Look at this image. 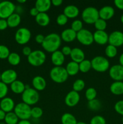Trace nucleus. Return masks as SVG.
Segmentation results:
<instances>
[{
    "label": "nucleus",
    "instance_id": "nucleus-61",
    "mask_svg": "<svg viewBox=\"0 0 123 124\" xmlns=\"http://www.w3.org/2000/svg\"><path fill=\"white\" fill-rule=\"evenodd\" d=\"M121 121H122V122H123V117H122V119H121Z\"/></svg>",
    "mask_w": 123,
    "mask_h": 124
},
{
    "label": "nucleus",
    "instance_id": "nucleus-39",
    "mask_svg": "<svg viewBox=\"0 0 123 124\" xmlns=\"http://www.w3.org/2000/svg\"><path fill=\"white\" fill-rule=\"evenodd\" d=\"M10 53V52L8 47L2 44L0 45V59H7Z\"/></svg>",
    "mask_w": 123,
    "mask_h": 124
},
{
    "label": "nucleus",
    "instance_id": "nucleus-32",
    "mask_svg": "<svg viewBox=\"0 0 123 124\" xmlns=\"http://www.w3.org/2000/svg\"><path fill=\"white\" fill-rule=\"evenodd\" d=\"M79 70L83 73H88L92 69L91 61L89 59H84L79 63Z\"/></svg>",
    "mask_w": 123,
    "mask_h": 124
},
{
    "label": "nucleus",
    "instance_id": "nucleus-51",
    "mask_svg": "<svg viewBox=\"0 0 123 124\" xmlns=\"http://www.w3.org/2000/svg\"><path fill=\"white\" fill-rule=\"evenodd\" d=\"M23 12H24V8H23V7H22L20 5H19V6H16L15 12H14V13L20 15V14H22Z\"/></svg>",
    "mask_w": 123,
    "mask_h": 124
},
{
    "label": "nucleus",
    "instance_id": "nucleus-5",
    "mask_svg": "<svg viewBox=\"0 0 123 124\" xmlns=\"http://www.w3.org/2000/svg\"><path fill=\"white\" fill-rule=\"evenodd\" d=\"M82 18L86 24H94L100 18L98 10L94 7H86L82 12Z\"/></svg>",
    "mask_w": 123,
    "mask_h": 124
},
{
    "label": "nucleus",
    "instance_id": "nucleus-59",
    "mask_svg": "<svg viewBox=\"0 0 123 124\" xmlns=\"http://www.w3.org/2000/svg\"><path fill=\"white\" fill-rule=\"evenodd\" d=\"M0 124H6V123H5L4 122H2V121H1V122H0Z\"/></svg>",
    "mask_w": 123,
    "mask_h": 124
},
{
    "label": "nucleus",
    "instance_id": "nucleus-3",
    "mask_svg": "<svg viewBox=\"0 0 123 124\" xmlns=\"http://www.w3.org/2000/svg\"><path fill=\"white\" fill-rule=\"evenodd\" d=\"M68 74L65 67L62 66L54 67L49 71V77L53 82L57 84H62L68 78Z\"/></svg>",
    "mask_w": 123,
    "mask_h": 124
},
{
    "label": "nucleus",
    "instance_id": "nucleus-38",
    "mask_svg": "<svg viewBox=\"0 0 123 124\" xmlns=\"http://www.w3.org/2000/svg\"><path fill=\"white\" fill-rule=\"evenodd\" d=\"M94 27L96 30L98 31H105L107 28V22L103 19L99 18L95 23H94Z\"/></svg>",
    "mask_w": 123,
    "mask_h": 124
},
{
    "label": "nucleus",
    "instance_id": "nucleus-23",
    "mask_svg": "<svg viewBox=\"0 0 123 124\" xmlns=\"http://www.w3.org/2000/svg\"><path fill=\"white\" fill-rule=\"evenodd\" d=\"M62 40L66 42H71L76 39L77 33L71 29H66L60 35Z\"/></svg>",
    "mask_w": 123,
    "mask_h": 124
},
{
    "label": "nucleus",
    "instance_id": "nucleus-17",
    "mask_svg": "<svg viewBox=\"0 0 123 124\" xmlns=\"http://www.w3.org/2000/svg\"><path fill=\"white\" fill-rule=\"evenodd\" d=\"M100 18L104 21L110 19L115 15V9L113 7L110 6H106L98 10Z\"/></svg>",
    "mask_w": 123,
    "mask_h": 124
},
{
    "label": "nucleus",
    "instance_id": "nucleus-8",
    "mask_svg": "<svg viewBox=\"0 0 123 124\" xmlns=\"http://www.w3.org/2000/svg\"><path fill=\"white\" fill-rule=\"evenodd\" d=\"M31 38V31L26 27H21L18 29L14 35L16 42L19 45H25L27 44L30 41Z\"/></svg>",
    "mask_w": 123,
    "mask_h": 124
},
{
    "label": "nucleus",
    "instance_id": "nucleus-53",
    "mask_svg": "<svg viewBox=\"0 0 123 124\" xmlns=\"http://www.w3.org/2000/svg\"><path fill=\"white\" fill-rule=\"evenodd\" d=\"M6 115V113H5L3 110L0 109V122L2 121H4Z\"/></svg>",
    "mask_w": 123,
    "mask_h": 124
},
{
    "label": "nucleus",
    "instance_id": "nucleus-9",
    "mask_svg": "<svg viewBox=\"0 0 123 124\" xmlns=\"http://www.w3.org/2000/svg\"><path fill=\"white\" fill-rule=\"evenodd\" d=\"M16 5L10 1L0 2V18L7 19L15 12Z\"/></svg>",
    "mask_w": 123,
    "mask_h": 124
},
{
    "label": "nucleus",
    "instance_id": "nucleus-11",
    "mask_svg": "<svg viewBox=\"0 0 123 124\" xmlns=\"http://www.w3.org/2000/svg\"><path fill=\"white\" fill-rule=\"evenodd\" d=\"M110 77L114 81H123V67L119 64H115L110 67L109 71Z\"/></svg>",
    "mask_w": 123,
    "mask_h": 124
},
{
    "label": "nucleus",
    "instance_id": "nucleus-13",
    "mask_svg": "<svg viewBox=\"0 0 123 124\" xmlns=\"http://www.w3.org/2000/svg\"><path fill=\"white\" fill-rule=\"evenodd\" d=\"M80 100L79 93L75 91H70L68 93L65 98V103L69 107H74L76 106Z\"/></svg>",
    "mask_w": 123,
    "mask_h": 124
},
{
    "label": "nucleus",
    "instance_id": "nucleus-26",
    "mask_svg": "<svg viewBox=\"0 0 123 124\" xmlns=\"http://www.w3.org/2000/svg\"><path fill=\"white\" fill-rule=\"evenodd\" d=\"M110 91L114 95L123 94V81H114L110 86Z\"/></svg>",
    "mask_w": 123,
    "mask_h": 124
},
{
    "label": "nucleus",
    "instance_id": "nucleus-46",
    "mask_svg": "<svg viewBox=\"0 0 123 124\" xmlns=\"http://www.w3.org/2000/svg\"><path fill=\"white\" fill-rule=\"evenodd\" d=\"M8 27L7 19L0 18V30H4Z\"/></svg>",
    "mask_w": 123,
    "mask_h": 124
},
{
    "label": "nucleus",
    "instance_id": "nucleus-35",
    "mask_svg": "<svg viewBox=\"0 0 123 124\" xmlns=\"http://www.w3.org/2000/svg\"><path fill=\"white\" fill-rule=\"evenodd\" d=\"M85 82H84L83 79H78L75 80V81L74 82L73 85H72V88H73L74 91L77 92L78 93V92L83 90L85 88Z\"/></svg>",
    "mask_w": 123,
    "mask_h": 124
},
{
    "label": "nucleus",
    "instance_id": "nucleus-18",
    "mask_svg": "<svg viewBox=\"0 0 123 124\" xmlns=\"http://www.w3.org/2000/svg\"><path fill=\"white\" fill-rule=\"evenodd\" d=\"M32 85L34 89L37 92L43 91L47 87V81L43 77L41 76H36L32 80Z\"/></svg>",
    "mask_w": 123,
    "mask_h": 124
},
{
    "label": "nucleus",
    "instance_id": "nucleus-31",
    "mask_svg": "<svg viewBox=\"0 0 123 124\" xmlns=\"http://www.w3.org/2000/svg\"><path fill=\"white\" fill-rule=\"evenodd\" d=\"M6 124H18L19 122V118L13 111L6 113L4 119Z\"/></svg>",
    "mask_w": 123,
    "mask_h": 124
},
{
    "label": "nucleus",
    "instance_id": "nucleus-37",
    "mask_svg": "<svg viewBox=\"0 0 123 124\" xmlns=\"http://www.w3.org/2000/svg\"><path fill=\"white\" fill-rule=\"evenodd\" d=\"M43 110L42 108L39 107H34L31 108V117H32L33 118L36 119L41 118L43 115Z\"/></svg>",
    "mask_w": 123,
    "mask_h": 124
},
{
    "label": "nucleus",
    "instance_id": "nucleus-1",
    "mask_svg": "<svg viewBox=\"0 0 123 124\" xmlns=\"http://www.w3.org/2000/svg\"><path fill=\"white\" fill-rule=\"evenodd\" d=\"M61 44L62 39L60 35L56 33H51L45 36L42 46L46 52L52 53L59 50Z\"/></svg>",
    "mask_w": 123,
    "mask_h": 124
},
{
    "label": "nucleus",
    "instance_id": "nucleus-58",
    "mask_svg": "<svg viewBox=\"0 0 123 124\" xmlns=\"http://www.w3.org/2000/svg\"><path fill=\"white\" fill-rule=\"evenodd\" d=\"M120 20H121V22L122 24H123V14L121 16V18H120Z\"/></svg>",
    "mask_w": 123,
    "mask_h": 124
},
{
    "label": "nucleus",
    "instance_id": "nucleus-44",
    "mask_svg": "<svg viewBox=\"0 0 123 124\" xmlns=\"http://www.w3.org/2000/svg\"><path fill=\"white\" fill-rule=\"evenodd\" d=\"M114 109L117 113L123 116V100L117 101L114 105Z\"/></svg>",
    "mask_w": 123,
    "mask_h": 124
},
{
    "label": "nucleus",
    "instance_id": "nucleus-7",
    "mask_svg": "<svg viewBox=\"0 0 123 124\" xmlns=\"http://www.w3.org/2000/svg\"><path fill=\"white\" fill-rule=\"evenodd\" d=\"M31 108L30 105L22 102L15 105L13 112L16 115L19 119L28 120L31 117Z\"/></svg>",
    "mask_w": 123,
    "mask_h": 124
},
{
    "label": "nucleus",
    "instance_id": "nucleus-16",
    "mask_svg": "<svg viewBox=\"0 0 123 124\" xmlns=\"http://www.w3.org/2000/svg\"><path fill=\"white\" fill-rule=\"evenodd\" d=\"M94 42L100 46L106 44L109 41V35L105 31L96 30L93 33Z\"/></svg>",
    "mask_w": 123,
    "mask_h": 124
},
{
    "label": "nucleus",
    "instance_id": "nucleus-57",
    "mask_svg": "<svg viewBox=\"0 0 123 124\" xmlns=\"http://www.w3.org/2000/svg\"><path fill=\"white\" fill-rule=\"evenodd\" d=\"M77 124H87L86 122H82V121H80V122H77Z\"/></svg>",
    "mask_w": 123,
    "mask_h": 124
},
{
    "label": "nucleus",
    "instance_id": "nucleus-14",
    "mask_svg": "<svg viewBox=\"0 0 123 124\" xmlns=\"http://www.w3.org/2000/svg\"><path fill=\"white\" fill-rule=\"evenodd\" d=\"M17 72L13 69L6 70L1 73V81L6 85H10L14 81L17 80Z\"/></svg>",
    "mask_w": 123,
    "mask_h": 124
},
{
    "label": "nucleus",
    "instance_id": "nucleus-4",
    "mask_svg": "<svg viewBox=\"0 0 123 124\" xmlns=\"http://www.w3.org/2000/svg\"><path fill=\"white\" fill-rule=\"evenodd\" d=\"M92 69L100 73H104L110 69V62L108 59L102 56H96L91 61Z\"/></svg>",
    "mask_w": 123,
    "mask_h": 124
},
{
    "label": "nucleus",
    "instance_id": "nucleus-28",
    "mask_svg": "<svg viewBox=\"0 0 123 124\" xmlns=\"http://www.w3.org/2000/svg\"><path fill=\"white\" fill-rule=\"evenodd\" d=\"M65 69L69 76H75L80 71L79 64L75 62L71 61L68 63Z\"/></svg>",
    "mask_w": 123,
    "mask_h": 124
},
{
    "label": "nucleus",
    "instance_id": "nucleus-30",
    "mask_svg": "<svg viewBox=\"0 0 123 124\" xmlns=\"http://www.w3.org/2000/svg\"><path fill=\"white\" fill-rule=\"evenodd\" d=\"M20 56L18 53L16 52H12L10 53L7 61L10 65L13 66H16L20 62Z\"/></svg>",
    "mask_w": 123,
    "mask_h": 124
},
{
    "label": "nucleus",
    "instance_id": "nucleus-15",
    "mask_svg": "<svg viewBox=\"0 0 123 124\" xmlns=\"http://www.w3.org/2000/svg\"><path fill=\"white\" fill-rule=\"evenodd\" d=\"M15 105L14 100L10 97H6L0 101V109L6 113L13 111Z\"/></svg>",
    "mask_w": 123,
    "mask_h": 124
},
{
    "label": "nucleus",
    "instance_id": "nucleus-19",
    "mask_svg": "<svg viewBox=\"0 0 123 124\" xmlns=\"http://www.w3.org/2000/svg\"><path fill=\"white\" fill-rule=\"evenodd\" d=\"M70 57L72 59V61L75 62L79 64L84 59H85V54L81 48L78 47H75V48H72Z\"/></svg>",
    "mask_w": 123,
    "mask_h": 124
},
{
    "label": "nucleus",
    "instance_id": "nucleus-60",
    "mask_svg": "<svg viewBox=\"0 0 123 124\" xmlns=\"http://www.w3.org/2000/svg\"><path fill=\"white\" fill-rule=\"evenodd\" d=\"M0 81H1V73L0 72Z\"/></svg>",
    "mask_w": 123,
    "mask_h": 124
},
{
    "label": "nucleus",
    "instance_id": "nucleus-29",
    "mask_svg": "<svg viewBox=\"0 0 123 124\" xmlns=\"http://www.w3.org/2000/svg\"><path fill=\"white\" fill-rule=\"evenodd\" d=\"M62 124H77L76 117L69 113H65L61 117Z\"/></svg>",
    "mask_w": 123,
    "mask_h": 124
},
{
    "label": "nucleus",
    "instance_id": "nucleus-24",
    "mask_svg": "<svg viewBox=\"0 0 123 124\" xmlns=\"http://www.w3.org/2000/svg\"><path fill=\"white\" fill-rule=\"evenodd\" d=\"M10 89L13 93L22 94L25 90V85L22 81L16 80L10 84Z\"/></svg>",
    "mask_w": 123,
    "mask_h": 124
},
{
    "label": "nucleus",
    "instance_id": "nucleus-6",
    "mask_svg": "<svg viewBox=\"0 0 123 124\" xmlns=\"http://www.w3.org/2000/svg\"><path fill=\"white\" fill-rule=\"evenodd\" d=\"M47 58L46 54L42 50H36L31 52L28 56L27 60L29 64L33 67H39L45 63Z\"/></svg>",
    "mask_w": 123,
    "mask_h": 124
},
{
    "label": "nucleus",
    "instance_id": "nucleus-21",
    "mask_svg": "<svg viewBox=\"0 0 123 124\" xmlns=\"http://www.w3.org/2000/svg\"><path fill=\"white\" fill-rule=\"evenodd\" d=\"M51 1L50 0H37L35 6L39 13H47L51 7Z\"/></svg>",
    "mask_w": 123,
    "mask_h": 124
},
{
    "label": "nucleus",
    "instance_id": "nucleus-12",
    "mask_svg": "<svg viewBox=\"0 0 123 124\" xmlns=\"http://www.w3.org/2000/svg\"><path fill=\"white\" fill-rule=\"evenodd\" d=\"M108 43L117 48L123 45V32L118 30L113 31L109 35Z\"/></svg>",
    "mask_w": 123,
    "mask_h": 124
},
{
    "label": "nucleus",
    "instance_id": "nucleus-27",
    "mask_svg": "<svg viewBox=\"0 0 123 124\" xmlns=\"http://www.w3.org/2000/svg\"><path fill=\"white\" fill-rule=\"evenodd\" d=\"M7 21L8 27L10 28H15L20 24L21 22V17L19 15L14 13L7 18Z\"/></svg>",
    "mask_w": 123,
    "mask_h": 124
},
{
    "label": "nucleus",
    "instance_id": "nucleus-20",
    "mask_svg": "<svg viewBox=\"0 0 123 124\" xmlns=\"http://www.w3.org/2000/svg\"><path fill=\"white\" fill-rule=\"evenodd\" d=\"M51 60L54 67H60L65 62V56L60 50H57L51 53Z\"/></svg>",
    "mask_w": 123,
    "mask_h": 124
},
{
    "label": "nucleus",
    "instance_id": "nucleus-54",
    "mask_svg": "<svg viewBox=\"0 0 123 124\" xmlns=\"http://www.w3.org/2000/svg\"><path fill=\"white\" fill-rule=\"evenodd\" d=\"M18 124H32L28 120H20L19 121Z\"/></svg>",
    "mask_w": 123,
    "mask_h": 124
},
{
    "label": "nucleus",
    "instance_id": "nucleus-25",
    "mask_svg": "<svg viewBox=\"0 0 123 124\" xmlns=\"http://www.w3.org/2000/svg\"><path fill=\"white\" fill-rule=\"evenodd\" d=\"M35 21L40 26L46 27L50 23V18L47 13H39L35 17Z\"/></svg>",
    "mask_w": 123,
    "mask_h": 124
},
{
    "label": "nucleus",
    "instance_id": "nucleus-55",
    "mask_svg": "<svg viewBox=\"0 0 123 124\" xmlns=\"http://www.w3.org/2000/svg\"><path fill=\"white\" fill-rule=\"evenodd\" d=\"M119 65H122L123 67V53H122L120 55L119 58Z\"/></svg>",
    "mask_w": 123,
    "mask_h": 124
},
{
    "label": "nucleus",
    "instance_id": "nucleus-49",
    "mask_svg": "<svg viewBox=\"0 0 123 124\" xmlns=\"http://www.w3.org/2000/svg\"><path fill=\"white\" fill-rule=\"evenodd\" d=\"M114 4L118 9L123 10V0H115Z\"/></svg>",
    "mask_w": 123,
    "mask_h": 124
},
{
    "label": "nucleus",
    "instance_id": "nucleus-42",
    "mask_svg": "<svg viewBox=\"0 0 123 124\" xmlns=\"http://www.w3.org/2000/svg\"><path fill=\"white\" fill-rule=\"evenodd\" d=\"M90 124H106V121L103 116L96 115L92 117L90 121Z\"/></svg>",
    "mask_w": 123,
    "mask_h": 124
},
{
    "label": "nucleus",
    "instance_id": "nucleus-40",
    "mask_svg": "<svg viewBox=\"0 0 123 124\" xmlns=\"http://www.w3.org/2000/svg\"><path fill=\"white\" fill-rule=\"evenodd\" d=\"M83 22L80 19H75L71 24V29L77 33L83 29Z\"/></svg>",
    "mask_w": 123,
    "mask_h": 124
},
{
    "label": "nucleus",
    "instance_id": "nucleus-47",
    "mask_svg": "<svg viewBox=\"0 0 123 124\" xmlns=\"http://www.w3.org/2000/svg\"><path fill=\"white\" fill-rule=\"evenodd\" d=\"M44 39L45 36L43 35H42V34H38L35 37V41H36V42L37 44H39L42 45L43 41H44Z\"/></svg>",
    "mask_w": 123,
    "mask_h": 124
},
{
    "label": "nucleus",
    "instance_id": "nucleus-22",
    "mask_svg": "<svg viewBox=\"0 0 123 124\" xmlns=\"http://www.w3.org/2000/svg\"><path fill=\"white\" fill-rule=\"evenodd\" d=\"M80 10L77 6L74 5H68L64 8L63 14L70 19H74L78 16Z\"/></svg>",
    "mask_w": 123,
    "mask_h": 124
},
{
    "label": "nucleus",
    "instance_id": "nucleus-36",
    "mask_svg": "<svg viewBox=\"0 0 123 124\" xmlns=\"http://www.w3.org/2000/svg\"><path fill=\"white\" fill-rule=\"evenodd\" d=\"M96 96H97V92H96V90L93 87L88 88L86 90L85 97L88 101L96 99Z\"/></svg>",
    "mask_w": 123,
    "mask_h": 124
},
{
    "label": "nucleus",
    "instance_id": "nucleus-33",
    "mask_svg": "<svg viewBox=\"0 0 123 124\" xmlns=\"http://www.w3.org/2000/svg\"><path fill=\"white\" fill-rule=\"evenodd\" d=\"M118 50L115 46L109 44L105 48V54L109 58H113L117 55Z\"/></svg>",
    "mask_w": 123,
    "mask_h": 124
},
{
    "label": "nucleus",
    "instance_id": "nucleus-52",
    "mask_svg": "<svg viewBox=\"0 0 123 124\" xmlns=\"http://www.w3.org/2000/svg\"><path fill=\"white\" fill-rule=\"evenodd\" d=\"M63 3L62 0H52L51 4L55 7H59Z\"/></svg>",
    "mask_w": 123,
    "mask_h": 124
},
{
    "label": "nucleus",
    "instance_id": "nucleus-45",
    "mask_svg": "<svg viewBox=\"0 0 123 124\" xmlns=\"http://www.w3.org/2000/svg\"><path fill=\"white\" fill-rule=\"evenodd\" d=\"M71 51H72V48H71L69 46H65L62 47L61 52L63 54V55L65 56H70Z\"/></svg>",
    "mask_w": 123,
    "mask_h": 124
},
{
    "label": "nucleus",
    "instance_id": "nucleus-41",
    "mask_svg": "<svg viewBox=\"0 0 123 124\" xmlns=\"http://www.w3.org/2000/svg\"><path fill=\"white\" fill-rule=\"evenodd\" d=\"M8 92V88L7 85L0 81V99L7 97Z\"/></svg>",
    "mask_w": 123,
    "mask_h": 124
},
{
    "label": "nucleus",
    "instance_id": "nucleus-10",
    "mask_svg": "<svg viewBox=\"0 0 123 124\" xmlns=\"http://www.w3.org/2000/svg\"><path fill=\"white\" fill-rule=\"evenodd\" d=\"M76 39L81 44L85 46H90L94 42L93 33L86 29H83L77 33Z\"/></svg>",
    "mask_w": 123,
    "mask_h": 124
},
{
    "label": "nucleus",
    "instance_id": "nucleus-34",
    "mask_svg": "<svg viewBox=\"0 0 123 124\" xmlns=\"http://www.w3.org/2000/svg\"><path fill=\"white\" fill-rule=\"evenodd\" d=\"M101 103L100 100L97 99H95L94 100L88 101V107L92 111H98L100 110L101 108Z\"/></svg>",
    "mask_w": 123,
    "mask_h": 124
},
{
    "label": "nucleus",
    "instance_id": "nucleus-43",
    "mask_svg": "<svg viewBox=\"0 0 123 124\" xmlns=\"http://www.w3.org/2000/svg\"><path fill=\"white\" fill-rule=\"evenodd\" d=\"M68 18L63 13L59 15L56 18L57 24L59 25H60V26L65 25L68 23Z\"/></svg>",
    "mask_w": 123,
    "mask_h": 124
},
{
    "label": "nucleus",
    "instance_id": "nucleus-48",
    "mask_svg": "<svg viewBox=\"0 0 123 124\" xmlns=\"http://www.w3.org/2000/svg\"><path fill=\"white\" fill-rule=\"evenodd\" d=\"M22 53L24 55L28 57L30 54H31V52H32L33 51L31 50V48H30V47H28V46H25V47L22 48Z\"/></svg>",
    "mask_w": 123,
    "mask_h": 124
},
{
    "label": "nucleus",
    "instance_id": "nucleus-2",
    "mask_svg": "<svg viewBox=\"0 0 123 124\" xmlns=\"http://www.w3.org/2000/svg\"><path fill=\"white\" fill-rule=\"evenodd\" d=\"M39 92L29 85H25V90L22 94V101L24 103L31 106L37 104L39 101Z\"/></svg>",
    "mask_w": 123,
    "mask_h": 124
},
{
    "label": "nucleus",
    "instance_id": "nucleus-50",
    "mask_svg": "<svg viewBox=\"0 0 123 124\" xmlns=\"http://www.w3.org/2000/svg\"><path fill=\"white\" fill-rule=\"evenodd\" d=\"M39 11L37 10V9L35 7H32V8L30 9V14L31 16L36 17V16L39 14Z\"/></svg>",
    "mask_w": 123,
    "mask_h": 124
},
{
    "label": "nucleus",
    "instance_id": "nucleus-56",
    "mask_svg": "<svg viewBox=\"0 0 123 124\" xmlns=\"http://www.w3.org/2000/svg\"><path fill=\"white\" fill-rule=\"evenodd\" d=\"M17 2H18L19 4H24L25 3V2H26L27 1L26 0H18Z\"/></svg>",
    "mask_w": 123,
    "mask_h": 124
}]
</instances>
